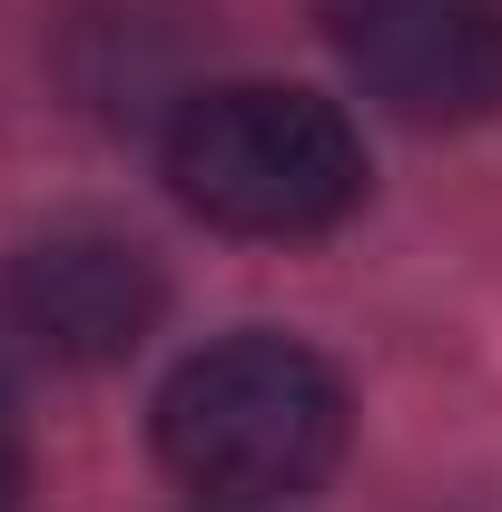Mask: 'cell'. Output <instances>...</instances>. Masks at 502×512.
<instances>
[{"label":"cell","mask_w":502,"mask_h":512,"mask_svg":"<svg viewBox=\"0 0 502 512\" xmlns=\"http://www.w3.org/2000/svg\"><path fill=\"white\" fill-rule=\"evenodd\" d=\"M335 50L404 128H473L502 109V0H335Z\"/></svg>","instance_id":"3957f363"},{"label":"cell","mask_w":502,"mask_h":512,"mask_svg":"<svg viewBox=\"0 0 502 512\" xmlns=\"http://www.w3.org/2000/svg\"><path fill=\"white\" fill-rule=\"evenodd\" d=\"M158 168L188 217L227 237H325L365 207V138L335 99L286 79L197 89L158 138Z\"/></svg>","instance_id":"7a4b0ae2"},{"label":"cell","mask_w":502,"mask_h":512,"mask_svg":"<svg viewBox=\"0 0 502 512\" xmlns=\"http://www.w3.org/2000/svg\"><path fill=\"white\" fill-rule=\"evenodd\" d=\"M355 434L345 375L296 335H217L158 384V453L207 503H296Z\"/></svg>","instance_id":"6da1fadb"},{"label":"cell","mask_w":502,"mask_h":512,"mask_svg":"<svg viewBox=\"0 0 502 512\" xmlns=\"http://www.w3.org/2000/svg\"><path fill=\"white\" fill-rule=\"evenodd\" d=\"M158 306H168L158 256L109 227H50L10 256V325L60 365H119L158 325Z\"/></svg>","instance_id":"277c9868"},{"label":"cell","mask_w":502,"mask_h":512,"mask_svg":"<svg viewBox=\"0 0 502 512\" xmlns=\"http://www.w3.org/2000/svg\"><path fill=\"white\" fill-rule=\"evenodd\" d=\"M20 503V424H10V384H0V512Z\"/></svg>","instance_id":"5b68a950"}]
</instances>
